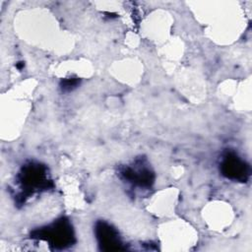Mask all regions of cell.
Here are the masks:
<instances>
[{
	"label": "cell",
	"mask_w": 252,
	"mask_h": 252,
	"mask_svg": "<svg viewBox=\"0 0 252 252\" xmlns=\"http://www.w3.org/2000/svg\"><path fill=\"white\" fill-rule=\"evenodd\" d=\"M37 237L48 241L54 247L64 248L73 242V230L68 220L61 219L51 226L36 231Z\"/></svg>",
	"instance_id": "1"
},
{
	"label": "cell",
	"mask_w": 252,
	"mask_h": 252,
	"mask_svg": "<svg viewBox=\"0 0 252 252\" xmlns=\"http://www.w3.org/2000/svg\"><path fill=\"white\" fill-rule=\"evenodd\" d=\"M21 183L23 188L31 191L46 187L48 180L45 175V168L39 164L31 163L25 166L21 172Z\"/></svg>",
	"instance_id": "2"
},
{
	"label": "cell",
	"mask_w": 252,
	"mask_h": 252,
	"mask_svg": "<svg viewBox=\"0 0 252 252\" xmlns=\"http://www.w3.org/2000/svg\"><path fill=\"white\" fill-rule=\"evenodd\" d=\"M221 172L227 178L245 181L249 176V166L234 154H227L220 166Z\"/></svg>",
	"instance_id": "3"
},
{
	"label": "cell",
	"mask_w": 252,
	"mask_h": 252,
	"mask_svg": "<svg viewBox=\"0 0 252 252\" xmlns=\"http://www.w3.org/2000/svg\"><path fill=\"white\" fill-rule=\"evenodd\" d=\"M95 233L102 250L123 249L118 232L109 224L99 221L95 226Z\"/></svg>",
	"instance_id": "4"
},
{
	"label": "cell",
	"mask_w": 252,
	"mask_h": 252,
	"mask_svg": "<svg viewBox=\"0 0 252 252\" xmlns=\"http://www.w3.org/2000/svg\"><path fill=\"white\" fill-rule=\"evenodd\" d=\"M122 174L126 179L140 186H149L153 183V173L147 168H132L126 167Z\"/></svg>",
	"instance_id": "5"
},
{
	"label": "cell",
	"mask_w": 252,
	"mask_h": 252,
	"mask_svg": "<svg viewBox=\"0 0 252 252\" xmlns=\"http://www.w3.org/2000/svg\"><path fill=\"white\" fill-rule=\"evenodd\" d=\"M77 84H78V81H77V80H75V79H72V80L67 79V80H65V81L62 83V88H63V89H66V90H71V89L75 88Z\"/></svg>",
	"instance_id": "6"
}]
</instances>
